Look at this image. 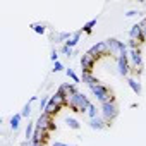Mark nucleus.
<instances>
[{"mask_svg": "<svg viewBox=\"0 0 146 146\" xmlns=\"http://www.w3.org/2000/svg\"><path fill=\"white\" fill-rule=\"evenodd\" d=\"M65 125L69 129H72V131H79L81 129V122L78 119H74V117H65Z\"/></svg>", "mask_w": 146, "mask_h": 146, "instance_id": "obj_20", "label": "nucleus"}, {"mask_svg": "<svg viewBox=\"0 0 146 146\" xmlns=\"http://www.w3.org/2000/svg\"><path fill=\"white\" fill-rule=\"evenodd\" d=\"M21 115H23V119H28V117L31 115V103H26V105L23 107V110H21Z\"/></svg>", "mask_w": 146, "mask_h": 146, "instance_id": "obj_26", "label": "nucleus"}, {"mask_svg": "<svg viewBox=\"0 0 146 146\" xmlns=\"http://www.w3.org/2000/svg\"><path fill=\"white\" fill-rule=\"evenodd\" d=\"M88 90H90V93L96 98V102H98L100 105H103V103H107V102H113V100H115V95H113L112 88H110V86H107L105 83L95 84V86H91V88H88Z\"/></svg>", "mask_w": 146, "mask_h": 146, "instance_id": "obj_2", "label": "nucleus"}, {"mask_svg": "<svg viewBox=\"0 0 146 146\" xmlns=\"http://www.w3.org/2000/svg\"><path fill=\"white\" fill-rule=\"evenodd\" d=\"M21 120H23V115H21V113H14V115L11 117V120H9V125H11V129H12L14 132H16V131H19Z\"/></svg>", "mask_w": 146, "mask_h": 146, "instance_id": "obj_19", "label": "nucleus"}, {"mask_svg": "<svg viewBox=\"0 0 146 146\" xmlns=\"http://www.w3.org/2000/svg\"><path fill=\"white\" fill-rule=\"evenodd\" d=\"M31 146H46V143H31Z\"/></svg>", "mask_w": 146, "mask_h": 146, "instance_id": "obj_33", "label": "nucleus"}, {"mask_svg": "<svg viewBox=\"0 0 146 146\" xmlns=\"http://www.w3.org/2000/svg\"><path fill=\"white\" fill-rule=\"evenodd\" d=\"M115 64H117V74L120 76V78H129L131 76V72H132V69H131V64H129V53L127 55H120L117 60H115Z\"/></svg>", "mask_w": 146, "mask_h": 146, "instance_id": "obj_8", "label": "nucleus"}, {"mask_svg": "<svg viewBox=\"0 0 146 146\" xmlns=\"http://www.w3.org/2000/svg\"><path fill=\"white\" fill-rule=\"evenodd\" d=\"M50 96H52V95L41 96V100H40V112H45V108H46V105H48V102H50Z\"/></svg>", "mask_w": 146, "mask_h": 146, "instance_id": "obj_25", "label": "nucleus"}, {"mask_svg": "<svg viewBox=\"0 0 146 146\" xmlns=\"http://www.w3.org/2000/svg\"><path fill=\"white\" fill-rule=\"evenodd\" d=\"M50 60H52L53 64H55V62H58V52H57L55 48H53V50L50 52Z\"/></svg>", "mask_w": 146, "mask_h": 146, "instance_id": "obj_29", "label": "nucleus"}, {"mask_svg": "<svg viewBox=\"0 0 146 146\" xmlns=\"http://www.w3.org/2000/svg\"><path fill=\"white\" fill-rule=\"evenodd\" d=\"M91 103L93 102L90 100V96L86 93H83V91H78L69 98V108L74 113H86Z\"/></svg>", "mask_w": 146, "mask_h": 146, "instance_id": "obj_1", "label": "nucleus"}, {"mask_svg": "<svg viewBox=\"0 0 146 146\" xmlns=\"http://www.w3.org/2000/svg\"><path fill=\"white\" fill-rule=\"evenodd\" d=\"M65 76H67L72 83H74V84L81 83V76H78V74H76V70H74V69H70V67H69V69H65Z\"/></svg>", "mask_w": 146, "mask_h": 146, "instance_id": "obj_21", "label": "nucleus"}, {"mask_svg": "<svg viewBox=\"0 0 146 146\" xmlns=\"http://www.w3.org/2000/svg\"><path fill=\"white\" fill-rule=\"evenodd\" d=\"M60 53L65 55L67 58H70L72 55H74V48H69L67 45H62V46H60Z\"/></svg>", "mask_w": 146, "mask_h": 146, "instance_id": "obj_24", "label": "nucleus"}, {"mask_svg": "<svg viewBox=\"0 0 146 146\" xmlns=\"http://www.w3.org/2000/svg\"><path fill=\"white\" fill-rule=\"evenodd\" d=\"M81 35H83V31H81V29L74 31V33H72V36H70V38L67 40V43H65V45H67L69 48H74V46H76V45L79 43V40H81Z\"/></svg>", "mask_w": 146, "mask_h": 146, "instance_id": "obj_17", "label": "nucleus"}, {"mask_svg": "<svg viewBox=\"0 0 146 146\" xmlns=\"http://www.w3.org/2000/svg\"><path fill=\"white\" fill-rule=\"evenodd\" d=\"M88 125L91 127V129H95V131H103V129H107V127H110L112 124H108L102 115H98V117H95V119H90V122H88Z\"/></svg>", "mask_w": 146, "mask_h": 146, "instance_id": "obj_12", "label": "nucleus"}, {"mask_svg": "<svg viewBox=\"0 0 146 146\" xmlns=\"http://www.w3.org/2000/svg\"><path fill=\"white\" fill-rule=\"evenodd\" d=\"M72 36V33L70 31H58V33H53V36H52V41H55V43H67V40Z\"/></svg>", "mask_w": 146, "mask_h": 146, "instance_id": "obj_15", "label": "nucleus"}, {"mask_svg": "<svg viewBox=\"0 0 146 146\" xmlns=\"http://www.w3.org/2000/svg\"><path fill=\"white\" fill-rule=\"evenodd\" d=\"M35 125H36V129H43V131H48V132H52V131L57 129V124L53 120V115H50L46 112H41L40 113V117L36 119Z\"/></svg>", "mask_w": 146, "mask_h": 146, "instance_id": "obj_6", "label": "nucleus"}, {"mask_svg": "<svg viewBox=\"0 0 146 146\" xmlns=\"http://www.w3.org/2000/svg\"><path fill=\"white\" fill-rule=\"evenodd\" d=\"M31 29L36 35H45L46 33V24H43V23H33L31 24Z\"/></svg>", "mask_w": 146, "mask_h": 146, "instance_id": "obj_22", "label": "nucleus"}, {"mask_svg": "<svg viewBox=\"0 0 146 146\" xmlns=\"http://www.w3.org/2000/svg\"><path fill=\"white\" fill-rule=\"evenodd\" d=\"M96 62H98V60H96L93 55H90L88 52H84V53L81 55V60H79V64H81V70H84V72H93Z\"/></svg>", "mask_w": 146, "mask_h": 146, "instance_id": "obj_10", "label": "nucleus"}, {"mask_svg": "<svg viewBox=\"0 0 146 146\" xmlns=\"http://www.w3.org/2000/svg\"><path fill=\"white\" fill-rule=\"evenodd\" d=\"M36 100H38V96H31V98H29V102H28V103H31V105H33V103H35V102H36Z\"/></svg>", "mask_w": 146, "mask_h": 146, "instance_id": "obj_32", "label": "nucleus"}, {"mask_svg": "<svg viewBox=\"0 0 146 146\" xmlns=\"http://www.w3.org/2000/svg\"><path fill=\"white\" fill-rule=\"evenodd\" d=\"M139 28H141V35H143V40H144V43H146V17H143V19L139 21Z\"/></svg>", "mask_w": 146, "mask_h": 146, "instance_id": "obj_27", "label": "nucleus"}, {"mask_svg": "<svg viewBox=\"0 0 146 146\" xmlns=\"http://www.w3.org/2000/svg\"><path fill=\"white\" fill-rule=\"evenodd\" d=\"M88 53L93 55L96 60H100V58H103V57H108V46H107V41H105V40H103V41H98L96 45H93V46L88 50Z\"/></svg>", "mask_w": 146, "mask_h": 146, "instance_id": "obj_9", "label": "nucleus"}, {"mask_svg": "<svg viewBox=\"0 0 146 146\" xmlns=\"http://www.w3.org/2000/svg\"><path fill=\"white\" fill-rule=\"evenodd\" d=\"M127 84H129V88L132 90V93L134 95H141V91H143V86H141V83H139V79H136V78H127Z\"/></svg>", "mask_w": 146, "mask_h": 146, "instance_id": "obj_16", "label": "nucleus"}, {"mask_svg": "<svg viewBox=\"0 0 146 146\" xmlns=\"http://www.w3.org/2000/svg\"><path fill=\"white\" fill-rule=\"evenodd\" d=\"M65 107H69V100L67 98H64L58 91H55V95H52L50 96V102H48V105H46V108H45V112L46 113H50V115H57L62 108H65Z\"/></svg>", "mask_w": 146, "mask_h": 146, "instance_id": "obj_4", "label": "nucleus"}, {"mask_svg": "<svg viewBox=\"0 0 146 146\" xmlns=\"http://www.w3.org/2000/svg\"><path fill=\"white\" fill-rule=\"evenodd\" d=\"M137 16H141V12L136 11V9H131V11L125 12V17H137Z\"/></svg>", "mask_w": 146, "mask_h": 146, "instance_id": "obj_28", "label": "nucleus"}, {"mask_svg": "<svg viewBox=\"0 0 146 146\" xmlns=\"http://www.w3.org/2000/svg\"><path fill=\"white\" fill-rule=\"evenodd\" d=\"M64 98H70L72 95H74V93H78L79 90H78V84H74V83H62L60 86H58V90H57Z\"/></svg>", "mask_w": 146, "mask_h": 146, "instance_id": "obj_11", "label": "nucleus"}, {"mask_svg": "<svg viewBox=\"0 0 146 146\" xmlns=\"http://www.w3.org/2000/svg\"><path fill=\"white\" fill-rule=\"evenodd\" d=\"M64 69H65V67H64V64H62L60 60L53 64V72H60V70H64Z\"/></svg>", "mask_w": 146, "mask_h": 146, "instance_id": "obj_30", "label": "nucleus"}, {"mask_svg": "<svg viewBox=\"0 0 146 146\" xmlns=\"http://www.w3.org/2000/svg\"><path fill=\"white\" fill-rule=\"evenodd\" d=\"M81 81H83L88 88H91V86H95V84H100V83H102V81L93 74V72H84V70L81 72Z\"/></svg>", "mask_w": 146, "mask_h": 146, "instance_id": "obj_14", "label": "nucleus"}, {"mask_svg": "<svg viewBox=\"0 0 146 146\" xmlns=\"http://www.w3.org/2000/svg\"><path fill=\"white\" fill-rule=\"evenodd\" d=\"M129 40H132V41H137L139 45H143V43H144V40H143V35H141L139 23H136V24H132V26H131V29H129Z\"/></svg>", "mask_w": 146, "mask_h": 146, "instance_id": "obj_13", "label": "nucleus"}, {"mask_svg": "<svg viewBox=\"0 0 146 146\" xmlns=\"http://www.w3.org/2000/svg\"><path fill=\"white\" fill-rule=\"evenodd\" d=\"M100 115H102L108 124H112V122L119 117V105H117V102L113 100V102H107V103L100 105Z\"/></svg>", "mask_w": 146, "mask_h": 146, "instance_id": "obj_5", "label": "nucleus"}, {"mask_svg": "<svg viewBox=\"0 0 146 146\" xmlns=\"http://www.w3.org/2000/svg\"><path fill=\"white\" fill-rule=\"evenodd\" d=\"M86 115H88L90 119H95V117H98V115H100V108H96V105H95V103H91V105H90V108H88V112H86Z\"/></svg>", "mask_w": 146, "mask_h": 146, "instance_id": "obj_23", "label": "nucleus"}, {"mask_svg": "<svg viewBox=\"0 0 146 146\" xmlns=\"http://www.w3.org/2000/svg\"><path fill=\"white\" fill-rule=\"evenodd\" d=\"M96 24H98V17H93V19H90V21H88V23H86V24L81 28V31H83L84 35H91Z\"/></svg>", "mask_w": 146, "mask_h": 146, "instance_id": "obj_18", "label": "nucleus"}, {"mask_svg": "<svg viewBox=\"0 0 146 146\" xmlns=\"http://www.w3.org/2000/svg\"><path fill=\"white\" fill-rule=\"evenodd\" d=\"M105 41H107V46H108V57H112L113 60H117L120 55H127L129 53V48H127L125 41H120L117 38H108Z\"/></svg>", "mask_w": 146, "mask_h": 146, "instance_id": "obj_3", "label": "nucleus"}, {"mask_svg": "<svg viewBox=\"0 0 146 146\" xmlns=\"http://www.w3.org/2000/svg\"><path fill=\"white\" fill-rule=\"evenodd\" d=\"M129 64H131V69L132 72H143L144 69V60H143V53H141V48H136V50H129Z\"/></svg>", "mask_w": 146, "mask_h": 146, "instance_id": "obj_7", "label": "nucleus"}, {"mask_svg": "<svg viewBox=\"0 0 146 146\" xmlns=\"http://www.w3.org/2000/svg\"><path fill=\"white\" fill-rule=\"evenodd\" d=\"M52 146H78V144H67V143H62V141H55V143H52Z\"/></svg>", "mask_w": 146, "mask_h": 146, "instance_id": "obj_31", "label": "nucleus"}]
</instances>
